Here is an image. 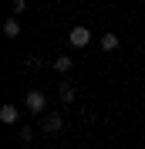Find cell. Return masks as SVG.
<instances>
[{
  "label": "cell",
  "mask_w": 145,
  "mask_h": 149,
  "mask_svg": "<svg viewBox=\"0 0 145 149\" xmlns=\"http://www.w3.org/2000/svg\"><path fill=\"white\" fill-rule=\"evenodd\" d=\"M61 125H64V119H61V115H57V112H51V115H47V119H44V129H47V132H57V129H61Z\"/></svg>",
  "instance_id": "277c9868"
},
{
  "label": "cell",
  "mask_w": 145,
  "mask_h": 149,
  "mask_svg": "<svg viewBox=\"0 0 145 149\" xmlns=\"http://www.w3.org/2000/svg\"><path fill=\"white\" fill-rule=\"evenodd\" d=\"M0 122L14 125V122H17V109H14V105H3V109H0Z\"/></svg>",
  "instance_id": "5b68a950"
},
{
  "label": "cell",
  "mask_w": 145,
  "mask_h": 149,
  "mask_svg": "<svg viewBox=\"0 0 145 149\" xmlns=\"http://www.w3.org/2000/svg\"><path fill=\"white\" fill-rule=\"evenodd\" d=\"M101 47H105V51H115V47H118V37L115 34H101Z\"/></svg>",
  "instance_id": "ba28073f"
},
{
  "label": "cell",
  "mask_w": 145,
  "mask_h": 149,
  "mask_svg": "<svg viewBox=\"0 0 145 149\" xmlns=\"http://www.w3.org/2000/svg\"><path fill=\"white\" fill-rule=\"evenodd\" d=\"M44 105H47V98H44V92H27V109L34 112H44Z\"/></svg>",
  "instance_id": "7a4b0ae2"
},
{
  "label": "cell",
  "mask_w": 145,
  "mask_h": 149,
  "mask_svg": "<svg viewBox=\"0 0 145 149\" xmlns=\"http://www.w3.org/2000/svg\"><path fill=\"white\" fill-rule=\"evenodd\" d=\"M30 139H34V132H30L27 125H24V129H20V142H30Z\"/></svg>",
  "instance_id": "30bf717a"
},
{
  "label": "cell",
  "mask_w": 145,
  "mask_h": 149,
  "mask_svg": "<svg viewBox=\"0 0 145 149\" xmlns=\"http://www.w3.org/2000/svg\"><path fill=\"white\" fill-rule=\"evenodd\" d=\"M3 34H7V37H17V34H20V20H17V17H10L7 24H3Z\"/></svg>",
  "instance_id": "8992f818"
},
{
  "label": "cell",
  "mask_w": 145,
  "mask_h": 149,
  "mask_svg": "<svg viewBox=\"0 0 145 149\" xmlns=\"http://www.w3.org/2000/svg\"><path fill=\"white\" fill-rule=\"evenodd\" d=\"M68 41H71L74 47H84V44H88V41H91V31L78 24V27H71V34H68Z\"/></svg>",
  "instance_id": "6da1fadb"
},
{
  "label": "cell",
  "mask_w": 145,
  "mask_h": 149,
  "mask_svg": "<svg viewBox=\"0 0 145 149\" xmlns=\"http://www.w3.org/2000/svg\"><path fill=\"white\" fill-rule=\"evenodd\" d=\"M57 95H61V102H74V85L71 81H61L57 85Z\"/></svg>",
  "instance_id": "3957f363"
},
{
  "label": "cell",
  "mask_w": 145,
  "mask_h": 149,
  "mask_svg": "<svg viewBox=\"0 0 145 149\" xmlns=\"http://www.w3.org/2000/svg\"><path fill=\"white\" fill-rule=\"evenodd\" d=\"M54 68H57V71H61V74H68V71H71V68H74V61H71V58H68V54H61V58H57V61H54Z\"/></svg>",
  "instance_id": "52a82bcc"
},
{
  "label": "cell",
  "mask_w": 145,
  "mask_h": 149,
  "mask_svg": "<svg viewBox=\"0 0 145 149\" xmlns=\"http://www.w3.org/2000/svg\"><path fill=\"white\" fill-rule=\"evenodd\" d=\"M10 10H14V14H17V17H20V14L27 10V0H14V3H10Z\"/></svg>",
  "instance_id": "9c48e42d"
}]
</instances>
